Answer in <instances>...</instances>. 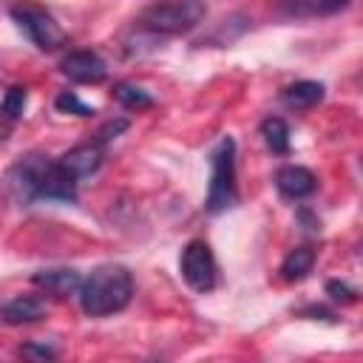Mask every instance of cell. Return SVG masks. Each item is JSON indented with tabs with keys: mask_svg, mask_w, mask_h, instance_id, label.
I'll list each match as a JSON object with an SVG mask.
<instances>
[{
	"mask_svg": "<svg viewBox=\"0 0 363 363\" xmlns=\"http://www.w3.org/2000/svg\"><path fill=\"white\" fill-rule=\"evenodd\" d=\"M9 190L20 201H77V179L62 170V164L45 153L20 156L6 173Z\"/></svg>",
	"mask_w": 363,
	"mask_h": 363,
	"instance_id": "cell-1",
	"label": "cell"
},
{
	"mask_svg": "<svg viewBox=\"0 0 363 363\" xmlns=\"http://www.w3.org/2000/svg\"><path fill=\"white\" fill-rule=\"evenodd\" d=\"M79 306L91 318L122 312L133 298V275L122 264H102L79 284Z\"/></svg>",
	"mask_w": 363,
	"mask_h": 363,
	"instance_id": "cell-2",
	"label": "cell"
},
{
	"mask_svg": "<svg viewBox=\"0 0 363 363\" xmlns=\"http://www.w3.org/2000/svg\"><path fill=\"white\" fill-rule=\"evenodd\" d=\"M204 14L207 6L201 0H159L139 14V26L150 34L179 37L193 31L204 20Z\"/></svg>",
	"mask_w": 363,
	"mask_h": 363,
	"instance_id": "cell-3",
	"label": "cell"
},
{
	"mask_svg": "<svg viewBox=\"0 0 363 363\" xmlns=\"http://www.w3.org/2000/svg\"><path fill=\"white\" fill-rule=\"evenodd\" d=\"M235 142L233 136H221L210 150V187H207V213H224L235 207Z\"/></svg>",
	"mask_w": 363,
	"mask_h": 363,
	"instance_id": "cell-4",
	"label": "cell"
},
{
	"mask_svg": "<svg viewBox=\"0 0 363 363\" xmlns=\"http://www.w3.org/2000/svg\"><path fill=\"white\" fill-rule=\"evenodd\" d=\"M9 14H11V20L17 23V28H20L40 51H57V48H62L65 40H68V34H65L62 26L54 20V14L45 11L43 6H37V3L23 0V3L11 6Z\"/></svg>",
	"mask_w": 363,
	"mask_h": 363,
	"instance_id": "cell-5",
	"label": "cell"
},
{
	"mask_svg": "<svg viewBox=\"0 0 363 363\" xmlns=\"http://www.w3.org/2000/svg\"><path fill=\"white\" fill-rule=\"evenodd\" d=\"M179 267H182V278H184L187 286L196 289V292H210V289L216 286V281H218L216 255H213L210 244L201 241V238L187 241V247L182 250Z\"/></svg>",
	"mask_w": 363,
	"mask_h": 363,
	"instance_id": "cell-6",
	"label": "cell"
},
{
	"mask_svg": "<svg viewBox=\"0 0 363 363\" xmlns=\"http://www.w3.org/2000/svg\"><path fill=\"white\" fill-rule=\"evenodd\" d=\"M62 77H68L71 82H82V85H96L108 77V65L99 54L94 51H71L62 57L60 62Z\"/></svg>",
	"mask_w": 363,
	"mask_h": 363,
	"instance_id": "cell-7",
	"label": "cell"
},
{
	"mask_svg": "<svg viewBox=\"0 0 363 363\" xmlns=\"http://www.w3.org/2000/svg\"><path fill=\"white\" fill-rule=\"evenodd\" d=\"M102 159H105V147L99 142H85V145H74L71 150H65L57 162L62 164L65 173H71L79 182L85 176H94L102 167Z\"/></svg>",
	"mask_w": 363,
	"mask_h": 363,
	"instance_id": "cell-8",
	"label": "cell"
},
{
	"mask_svg": "<svg viewBox=\"0 0 363 363\" xmlns=\"http://www.w3.org/2000/svg\"><path fill=\"white\" fill-rule=\"evenodd\" d=\"M275 187L281 196L286 199H306L318 190V179L309 167H301V164H286L275 173Z\"/></svg>",
	"mask_w": 363,
	"mask_h": 363,
	"instance_id": "cell-9",
	"label": "cell"
},
{
	"mask_svg": "<svg viewBox=\"0 0 363 363\" xmlns=\"http://www.w3.org/2000/svg\"><path fill=\"white\" fill-rule=\"evenodd\" d=\"M31 284L40 286L45 295H54V298H68V295H77L79 292V272L77 269H68V267H60V269H40L31 275Z\"/></svg>",
	"mask_w": 363,
	"mask_h": 363,
	"instance_id": "cell-10",
	"label": "cell"
},
{
	"mask_svg": "<svg viewBox=\"0 0 363 363\" xmlns=\"http://www.w3.org/2000/svg\"><path fill=\"white\" fill-rule=\"evenodd\" d=\"M3 320L11 323V326H20V323H34V320H43L45 318V301L40 295H17L11 298L3 309H0Z\"/></svg>",
	"mask_w": 363,
	"mask_h": 363,
	"instance_id": "cell-11",
	"label": "cell"
},
{
	"mask_svg": "<svg viewBox=\"0 0 363 363\" xmlns=\"http://www.w3.org/2000/svg\"><path fill=\"white\" fill-rule=\"evenodd\" d=\"M326 96V88L315 79H298L292 85H286L281 91V102L292 111H306V108H315L318 102H323Z\"/></svg>",
	"mask_w": 363,
	"mask_h": 363,
	"instance_id": "cell-12",
	"label": "cell"
},
{
	"mask_svg": "<svg viewBox=\"0 0 363 363\" xmlns=\"http://www.w3.org/2000/svg\"><path fill=\"white\" fill-rule=\"evenodd\" d=\"M315 250L312 247H295L281 261V278L284 281H303L315 267Z\"/></svg>",
	"mask_w": 363,
	"mask_h": 363,
	"instance_id": "cell-13",
	"label": "cell"
},
{
	"mask_svg": "<svg viewBox=\"0 0 363 363\" xmlns=\"http://www.w3.org/2000/svg\"><path fill=\"white\" fill-rule=\"evenodd\" d=\"M349 0H281V9L298 17H312V14H335L346 9Z\"/></svg>",
	"mask_w": 363,
	"mask_h": 363,
	"instance_id": "cell-14",
	"label": "cell"
},
{
	"mask_svg": "<svg viewBox=\"0 0 363 363\" xmlns=\"http://www.w3.org/2000/svg\"><path fill=\"white\" fill-rule=\"evenodd\" d=\"M113 99L128 111H147L153 105V96L136 82H116L113 85Z\"/></svg>",
	"mask_w": 363,
	"mask_h": 363,
	"instance_id": "cell-15",
	"label": "cell"
},
{
	"mask_svg": "<svg viewBox=\"0 0 363 363\" xmlns=\"http://www.w3.org/2000/svg\"><path fill=\"white\" fill-rule=\"evenodd\" d=\"M261 136L272 153H289V128L281 116H267L261 122Z\"/></svg>",
	"mask_w": 363,
	"mask_h": 363,
	"instance_id": "cell-16",
	"label": "cell"
},
{
	"mask_svg": "<svg viewBox=\"0 0 363 363\" xmlns=\"http://www.w3.org/2000/svg\"><path fill=\"white\" fill-rule=\"evenodd\" d=\"M26 102H28L26 85H11V88H6V94H3V99H0V116H3L6 122L20 119L23 111H26Z\"/></svg>",
	"mask_w": 363,
	"mask_h": 363,
	"instance_id": "cell-17",
	"label": "cell"
},
{
	"mask_svg": "<svg viewBox=\"0 0 363 363\" xmlns=\"http://www.w3.org/2000/svg\"><path fill=\"white\" fill-rule=\"evenodd\" d=\"M54 105H57V111H62V113H74V116H91V113H96L91 105H85L74 91H62L57 99H54Z\"/></svg>",
	"mask_w": 363,
	"mask_h": 363,
	"instance_id": "cell-18",
	"label": "cell"
},
{
	"mask_svg": "<svg viewBox=\"0 0 363 363\" xmlns=\"http://www.w3.org/2000/svg\"><path fill=\"white\" fill-rule=\"evenodd\" d=\"M326 295L337 303H354L357 301V292L346 281H326Z\"/></svg>",
	"mask_w": 363,
	"mask_h": 363,
	"instance_id": "cell-19",
	"label": "cell"
},
{
	"mask_svg": "<svg viewBox=\"0 0 363 363\" xmlns=\"http://www.w3.org/2000/svg\"><path fill=\"white\" fill-rule=\"evenodd\" d=\"M128 128V119H108L99 130H96V139L94 142H99V145H105V142H111V139H116L122 130Z\"/></svg>",
	"mask_w": 363,
	"mask_h": 363,
	"instance_id": "cell-20",
	"label": "cell"
},
{
	"mask_svg": "<svg viewBox=\"0 0 363 363\" xmlns=\"http://www.w3.org/2000/svg\"><path fill=\"white\" fill-rule=\"evenodd\" d=\"M20 354L31 357V360H54L57 357V352L51 346H43V343H26V346H20Z\"/></svg>",
	"mask_w": 363,
	"mask_h": 363,
	"instance_id": "cell-21",
	"label": "cell"
}]
</instances>
